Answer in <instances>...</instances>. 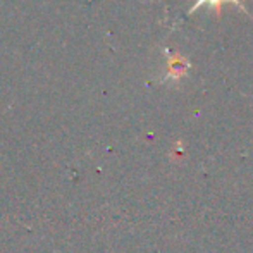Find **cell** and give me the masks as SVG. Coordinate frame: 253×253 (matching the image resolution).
<instances>
[{
  "mask_svg": "<svg viewBox=\"0 0 253 253\" xmlns=\"http://www.w3.org/2000/svg\"><path fill=\"white\" fill-rule=\"evenodd\" d=\"M167 60H169V71H167L166 80H170V81L183 80L191 67L190 60H188L186 57L179 55V53H169L167 52Z\"/></svg>",
  "mask_w": 253,
  "mask_h": 253,
  "instance_id": "cell-1",
  "label": "cell"
},
{
  "mask_svg": "<svg viewBox=\"0 0 253 253\" xmlns=\"http://www.w3.org/2000/svg\"><path fill=\"white\" fill-rule=\"evenodd\" d=\"M222 2H233V3H236V5H240L241 7V10H245V5L241 3V0H197V2L193 3V7L190 9V14L191 12H195L197 9H200L202 5H210L213 10H215L217 14L220 12V5H222Z\"/></svg>",
  "mask_w": 253,
  "mask_h": 253,
  "instance_id": "cell-2",
  "label": "cell"
}]
</instances>
